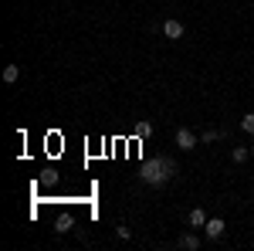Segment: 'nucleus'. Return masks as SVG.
Listing matches in <instances>:
<instances>
[{
	"mask_svg": "<svg viewBox=\"0 0 254 251\" xmlns=\"http://www.w3.org/2000/svg\"><path fill=\"white\" fill-rule=\"evenodd\" d=\"M176 173H180V167H176L173 156H149V160L139 167L136 176L146 183V187H163V183H170Z\"/></svg>",
	"mask_w": 254,
	"mask_h": 251,
	"instance_id": "nucleus-1",
	"label": "nucleus"
},
{
	"mask_svg": "<svg viewBox=\"0 0 254 251\" xmlns=\"http://www.w3.org/2000/svg\"><path fill=\"white\" fill-rule=\"evenodd\" d=\"M203 231H207V238H210V241H217V238H224V231H227V224H224V217H207Z\"/></svg>",
	"mask_w": 254,
	"mask_h": 251,
	"instance_id": "nucleus-2",
	"label": "nucleus"
},
{
	"mask_svg": "<svg viewBox=\"0 0 254 251\" xmlns=\"http://www.w3.org/2000/svg\"><path fill=\"white\" fill-rule=\"evenodd\" d=\"M176 146H180V150H193L196 146V133L187 129V126H180V129H176Z\"/></svg>",
	"mask_w": 254,
	"mask_h": 251,
	"instance_id": "nucleus-3",
	"label": "nucleus"
},
{
	"mask_svg": "<svg viewBox=\"0 0 254 251\" xmlns=\"http://www.w3.org/2000/svg\"><path fill=\"white\" fill-rule=\"evenodd\" d=\"M163 34H166L170 41H180V38H183V20H173V17H170L166 24H163Z\"/></svg>",
	"mask_w": 254,
	"mask_h": 251,
	"instance_id": "nucleus-4",
	"label": "nucleus"
},
{
	"mask_svg": "<svg viewBox=\"0 0 254 251\" xmlns=\"http://www.w3.org/2000/svg\"><path fill=\"white\" fill-rule=\"evenodd\" d=\"M180 248H187V251H196V248H200V238H196L193 231H183V234H180Z\"/></svg>",
	"mask_w": 254,
	"mask_h": 251,
	"instance_id": "nucleus-5",
	"label": "nucleus"
},
{
	"mask_svg": "<svg viewBox=\"0 0 254 251\" xmlns=\"http://www.w3.org/2000/svg\"><path fill=\"white\" fill-rule=\"evenodd\" d=\"M187 224H190V228H203V224H207V214L200 211V207H193V211L187 214Z\"/></svg>",
	"mask_w": 254,
	"mask_h": 251,
	"instance_id": "nucleus-6",
	"label": "nucleus"
},
{
	"mask_svg": "<svg viewBox=\"0 0 254 251\" xmlns=\"http://www.w3.org/2000/svg\"><path fill=\"white\" fill-rule=\"evenodd\" d=\"M231 160H234V163H248V160H251V146H234V150H231Z\"/></svg>",
	"mask_w": 254,
	"mask_h": 251,
	"instance_id": "nucleus-7",
	"label": "nucleus"
},
{
	"mask_svg": "<svg viewBox=\"0 0 254 251\" xmlns=\"http://www.w3.org/2000/svg\"><path fill=\"white\" fill-rule=\"evenodd\" d=\"M71 224H75V221H71V214H61L58 221H55V231L64 234V231H71Z\"/></svg>",
	"mask_w": 254,
	"mask_h": 251,
	"instance_id": "nucleus-8",
	"label": "nucleus"
},
{
	"mask_svg": "<svg viewBox=\"0 0 254 251\" xmlns=\"http://www.w3.org/2000/svg\"><path fill=\"white\" fill-rule=\"evenodd\" d=\"M17 78H20V65H7V68H3V82H7V85H14Z\"/></svg>",
	"mask_w": 254,
	"mask_h": 251,
	"instance_id": "nucleus-9",
	"label": "nucleus"
},
{
	"mask_svg": "<svg viewBox=\"0 0 254 251\" xmlns=\"http://www.w3.org/2000/svg\"><path fill=\"white\" fill-rule=\"evenodd\" d=\"M146 136H153V122L139 119V122H136V139H146Z\"/></svg>",
	"mask_w": 254,
	"mask_h": 251,
	"instance_id": "nucleus-10",
	"label": "nucleus"
},
{
	"mask_svg": "<svg viewBox=\"0 0 254 251\" xmlns=\"http://www.w3.org/2000/svg\"><path fill=\"white\" fill-rule=\"evenodd\" d=\"M241 129L254 136V112H248V116H241Z\"/></svg>",
	"mask_w": 254,
	"mask_h": 251,
	"instance_id": "nucleus-11",
	"label": "nucleus"
},
{
	"mask_svg": "<svg viewBox=\"0 0 254 251\" xmlns=\"http://www.w3.org/2000/svg\"><path fill=\"white\" fill-rule=\"evenodd\" d=\"M220 136H224V133H220V129H214V126H210V129H207V133L200 136V139H203V143H214V139H220Z\"/></svg>",
	"mask_w": 254,
	"mask_h": 251,
	"instance_id": "nucleus-12",
	"label": "nucleus"
},
{
	"mask_svg": "<svg viewBox=\"0 0 254 251\" xmlns=\"http://www.w3.org/2000/svg\"><path fill=\"white\" fill-rule=\"evenodd\" d=\"M116 238H122V241H129V238H132V231H129L126 224H119V228H116Z\"/></svg>",
	"mask_w": 254,
	"mask_h": 251,
	"instance_id": "nucleus-13",
	"label": "nucleus"
},
{
	"mask_svg": "<svg viewBox=\"0 0 254 251\" xmlns=\"http://www.w3.org/2000/svg\"><path fill=\"white\" fill-rule=\"evenodd\" d=\"M251 156H254V143H251Z\"/></svg>",
	"mask_w": 254,
	"mask_h": 251,
	"instance_id": "nucleus-14",
	"label": "nucleus"
}]
</instances>
